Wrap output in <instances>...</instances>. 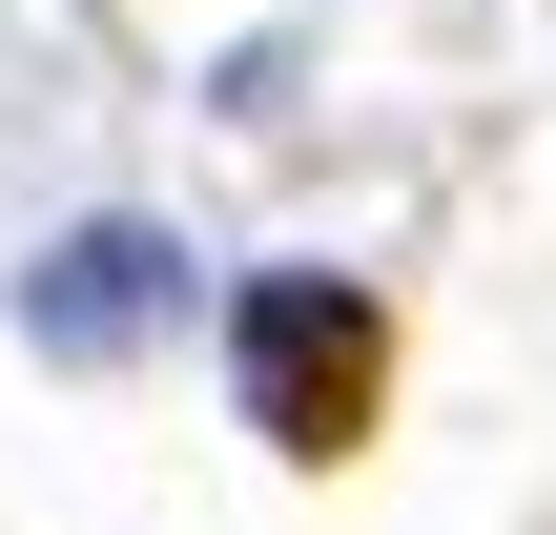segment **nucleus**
Listing matches in <instances>:
<instances>
[{"mask_svg":"<svg viewBox=\"0 0 556 535\" xmlns=\"http://www.w3.org/2000/svg\"><path fill=\"white\" fill-rule=\"evenodd\" d=\"M21 330H41L62 371H144V351L186 330V247H165V227H62V247L21 268Z\"/></svg>","mask_w":556,"mask_h":535,"instance_id":"nucleus-2","label":"nucleus"},{"mask_svg":"<svg viewBox=\"0 0 556 535\" xmlns=\"http://www.w3.org/2000/svg\"><path fill=\"white\" fill-rule=\"evenodd\" d=\"M227 371H248V433H268L289 474H351L371 412H392V309H371L351 268H248V289H227Z\"/></svg>","mask_w":556,"mask_h":535,"instance_id":"nucleus-1","label":"nucleus"}]
</instances>
